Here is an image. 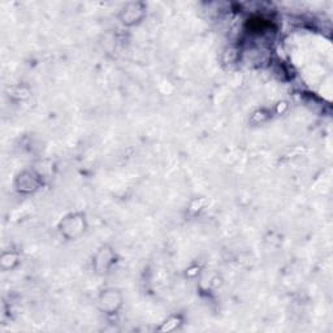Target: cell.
<instances>
[{
    "mask_svg": "<svg viewBox=\"0 0 333 333\" xmlns=\"http://www.w3.org/2000/svg\"><path fill=\"white\" fill-rule=\"evenodd\" d=\"M101 305L102 310L108 311L107 314H112L121 305V300L117 297V293L113 289L112 290H106V293H103L101 298Z\"/></svg>",
    "mask_w": 333,
    "mask_h": 333,
    "instance_id": "1",
    "label": "cell"
},
{
    "mask_svg": "<svg viewBox=\"0 0 333 333\" xmlns=\"http://www.w3.org/2000/svg\"><path fill=\"white\" fill-rule=\"evenodd\" d=\"M70 228H74L76 236H79L80 233H82V230H85L82 228V218L77 215H70L69 218H65L64 223H63V232L67 234V232H69Z\"/></svg>",
    "mask_w": 333,
    "mask_h": 333,
    "instance_id": "2",
    "label": "cell"
}]
</instances>
